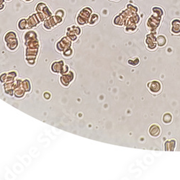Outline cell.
Instances as JSON below:
<instances>
[{
    "label": "cell",
    "mask_w": 180,
    "mask_h": 180,
    "mask_svg": "<svg viewBox=\"0 0 180 180\" xmlns=\"http://www.w3.org/2000/svg\"><path fill=\"white\" fill-rule=\"evenodd\" d=\"M156 42L157 44L159 47H164L167 45V38L164 36H159L158 38H156Z\"/></svg>",
    "instance_id": "cell-8"
},
{
    "label": "cell",
    "mask_w": 180,
    "mask_h": 180,
    "mask_svg": "<svg viewBox=\"0 0 180 180\" xmlns=\"http://www.w3.org/2000/svg\"><path fill=\"white\" fill-rule=\"evenodd\" d=\"M148 87L149 89L150 92L153 94H158L161 93L162 90V84L159 81H152L148 83Z\"/></svg>",
    "instance_id": "cell-3"
},
{
    "label": "cell",
    "mask_w": 180,
    "mask_h": 180,
    "mask_svg": "<svg viewBox=\"0 0 180 180\" xmlns=\"http://www.w3.org/2000/svg\"><path fill=\"white\" fill-rule=\"evenodd\" d=\"M161 133V129L159 125H157V124H153L149 127V129H148V133L153 138L159 137L160 136Z\"/></svg>",
    "instance_id": "cell-4"
},
{
    "label": "cell",
    "mask_w": 180,
    "mask_h": 180,
    "mask_svg": "<svg viewBox=\"0 0 180 180\" xmlns=\"http://www.w3.org/2000/svg\"><path fill=\"white\" fill-rule=\"evenodd\" d=\"M112 1H118V0H112Z\"/></svg>",
    "instance_id": "cell-14"
},
{
    "label": "cell",
    "mask_w": 180,
    "mask_h": 180,
    "mask_svg": "<svg viewBox=\"0 0 180 180\" xmlns=\"http://www.w3.org/2000/svg\"><path fill=\"white\" fill-rule=\"evenodd\" d=\"M13 1V0H5L6 2H10V1Z\"/></svg>",
    "instance_id": "cell-13"
},
{
    "label": "cell",
    "mask_w": 180,
    "mask_h": 180,
    "mask_svg": "<svg viewBox=\"0 0 180 180\" xmlns=\"http://www.w3.org/2000/svg\"><path fill=\"white\" fill-rule=\"evenodd\" d=\"M173 117L171 113H165L163 115V118H162V121L164 122V124L166 125H169L172 122Z\"/></svg>",
    "instance_id": "cell-9"
},
{
    "label": "cell",
    "mask_w": 180,
    "mask_h": 180,
    "mask_svg": "<svg viewBox=\"0 0 180 180\" xmlns=\"http://www.w3.org/2000/svg\"><path fill=\"white\" fill-rule=\"evenodd\" d=\"M93 13L92 9L89 6H86L83 7L78 13L77 16V22L80 25H84L87 22H89L91 15Z\"/></svg>",
    "instance_id": "cell-1"
},
{
    "label": "cell",
    "mask_w": 180,
    "mask_h": 180,
    "mask_svg": "<svg viewBox=\"0 0 180 180\" xmlns=\"http://www.w3.org/2000/svg\"><path fill=\"white\" fill-rule=\"evenodd\" d=\"M176 147V141L174 139L170 140V141H168L166 143L165 145V148L167 151H174Z\"/></svg>",
    "instance_id": "cell-6"
},
{
    "label": "cell",
    "mask_w": 180,
    "mask_h": 180,
    "mask_svg": "<svg viewBox=\"0 0 180 180\" xmlns=\"http://www.w3.org/2000/svg\"><path fill=\"white\" fill-rule=\"evenodd\" d=\"M6 7V1L5 0H0V11H3Z\"/></svg>",
    "instance_id": "cell-11"
},
{
    "label": "cell",
    "mask_w": 180,
    "mask_h": 180,
    "mask_svg": "<svg viewBox=\"0 0 180 180\" xmlns=\"http://www.w3.org/2000/svg\"><path fill=\"white\" fill-rule=\"evenodd\" d=\"M171 32L174 35L180 34V20L179 19H174L172 22V27Z\"/></svg>",
    "instance_id": "cell-5"
},
{
    "label": "cell",
    "mask_w": 180,
    "mask_h": 180,
    "mask_svg": "<svg viewBox=\"0 0 180 180\" xmlns=\"http://www.w3.org/2000/svg\"><path fill=\"white\" fill-rule=\"evenodd\" d=\"M36 10L37 13H41L42 14H43V15L47 18L52 17V15H53L48 4H45V2H42V1L38 3L37 5H36Z\"/></svg>",
    "instance_id": "cell-2"
},
{
    "label": "cell",
    "mask_w": 180,
    "mask_h": 180,
    "mask_svg": "<svg viewBox=\"0 0 180 180\" xmlns=\"http://www.w3.org/2000/svg\"><path fill=\"white\" fill-rule=\"evenodd\" d=\"M27 25V21L25 18H21L18 21V28L20 30H25L26 28V26Z\"/></svg>",
    "instance_id": "cell-10"
},
{
    "label": "cell",
    "mask_w": 180,
    "mask_h": 180,
    "mask_svg": "<svg viewBox=\"0 0 180 180\" xmlns=\"http://www.w3.org/2000/svg\"><path fill=\"white\" fill-rule=\"evenodd\" d=\"M99 20V15L97 13H92L90 17V20H89V24L90 25H94L95 24H97Z\"/></svg>",
    "instance_id": "cell-7"
},
{
    "label": "cell",
    "mask_w": 180,
    "mask_h": 180,
    "mask_svg": "<svg viewBox=\"0 0 180 180\" xmlns=\"http://www.w3.org/2000/svg\"><path fill=\"white\" fill-rule=\"evenodd\" d=\"M22 1H25L26 3H30V2H32V1H34V0H22Z\"/></svg>",
    "instance_id": "cell-12"
}]
</instances>
